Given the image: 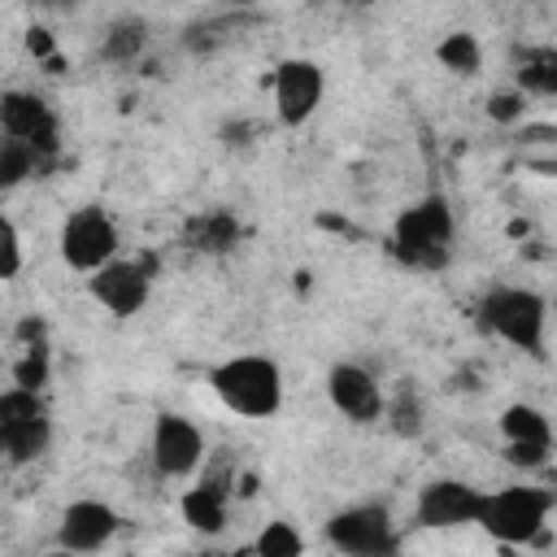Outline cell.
<instances>
[{
	"label": "cell",
	"instance_id": "15",
	"mask_svg": "<svg viewBox=\"0 0 557 557\" xmlns=\"http://www.w3.org/2000/svg\"><path fill=\"white\" fill-rule=\"evenodd\" d=\"M178 513H183V522H187L191 531L218 535V531H226V492H222L218 483H196V487L183 492Z\"/></svg>",
	"mask_w": 557,
	"mask_h": 557
},
{
	"label": "cell",
	"instance_id": "8",
	"mask_svg": "<svg viewBox=\"0 0 557 557\" xmlns=\"http://www.w3.org/2000/svg\"><path fill=\"white\" fill-rule=\"evenodd\" d=\"M205 461V435L183 413H157L152 422V466L165 479H187Z\"/></svg>",
	"mask_w": 557,
	"mask_h": 557
},
{
	"label": "cell",
	"instance_id": "21",
	"mask_svg": "<svg viewBox=\"0 0 557 557\" xmlns=\"http://www.w3.org/2000/svg\"><path fill=\"white\" fill-rule=\"evenodd\" d=\"M30 418H48V405L39 400V392L35 387H9V392H0V426L4 422H30Z\"/></svg>",
	"mask_w": 557,
	"mask_h": 557
},
{
	"label": "cell",
	"instance_id": "5",
	"mask_svg": "<svg viewBox=\"0 0 557 557\" xmlns=\"http://www.w3.org/2000/svg\"><path fill=\"white\" fill-rule=\"evenodd\" d=\"M57 248H61V261L70 270L91 274V270H100L104 261L117 257V222L100 205H83L61 222Z\"/></svg>",
	"mask_w": 557,
	"mask_h": 557
},
{
	"label": "cell",
	"instance_id": "17",
	"mask_svg": "<svg viewBox=\"0 0 557 557\" xmlns=\"http://www.w3.org/2000/svg\"><path fill=\"white\" fill-rule=\"evenodd\" d=\"M35 148H39V144H30V139L0 135V191H9V187H17V183L30 178V170H35Z\"/></svg>",
	"mask_w": 557,
	"mask_h": 557
},
{
	"label": "cell",
	"instance_id": "26",
	"mask_svg": "<svg viewBox=\"0 0 557 557\" xmlns=\"http://www.w3.org/2000/svg\"><path fill=\"white\" fill-rule=\"evenodd\" d=\"M13 379H17L22 387H35V392H39V387H44V379H48V361H44V352H30V357L13 370Z\"/></svg>",
	"mask_w": 557,
	"mask_h": 557
},
{
	"label": "cell",
	"instance_id": "13",
	"mask_svg": "<svg viewBox=\"0 0 557 557\" xmlns=\"http://www.w3.org/2000/svg\"><path fill=\"white\" fill-rule=\"evenodd\" d=\"M57 131L52 104L35 91H4L0 96V135H17L30 144H48Z\"/></svg>",
	"mask_w": 557,
	"mask_h": 557
},
{
	"label": "cell",
	"instance_id": "16",
	"mask_svg": "<svg viewBox=\"0 0 557 557\" xmlns=\"http://www.w3.org/2000/svg\"><path fill=\"white\" fill-rule=\"evenodd\" d=\"M144 44H148V22H139V17H117V22L104 30V39H100V57H104V61H131V57L144 52Z\"/></svg>",
	"mask_w": 557,
	"mask_h": 557
},
{
	"label": "cell",
	"instance_id": "18",
	"mask_svg": "<svg viewBox=\"0 0 557 557\" xmlns=\"http://www.w3.org/2000/svg\"><path fill=\"white\" fill-rule=\"evenodd\" d=\"M435 57H440V65H444V70H453V74L470 78V74L479 70V61H483V48H479V39H474L470 30H453V35H444V39H440Z\"/></svg>",
	"mask_w": 557,
	"mask_h": 557
},
{
	"label": "cell",
	"instance_id": "12",
	"mask_svg": "<svg viewBox=\"0 0 557 557\" xmlns=\"http://www.w3.org/2000/svg\"><path fill=\"white\" fill-rule=\"evenodd\" d=\"M117 527H122V518H117L113 505L83 496V500L65 505L61 527H57V544L70 548V553H96V548H104L117 535Z\"/></svg>",
	"mask_w": 557,
	"mask_h": 557
},
{
	"label": "cell",
	"instance_id": "3",
	"mask_svg": "<svg viewBox=\"0 0 557 557\" xmlns=\"http://www.w3.org/2000/svg\"><path fill=\"white\" fill-rule=\"evenodd\" d=\"M553 492L548 487H496V492H483L479 500V527L500 540V544H535L544 540L548 531V513H553Z\"/></svg>",
	"mask_w": 557,
	"mask_h": 557
},
{
	"label": "cell",
	"instance_id": "10",
	"mask_svg": "<svg viewBox=\"0 0 557 557\" xmlns=\"http://www.w3.org/2000/svg\"><path fill=\"white\" fill-rule=\"evenodd\" d=\"M479 500H483V492L470 487L466 479H435L418 492V527H426V531L470 527L479 518Z\"/></svg>",
	"mask_w": 557,
	"mask_h": 557
},
{
	"label": "cell",
	"instance_id": "27",
	"mask_svg": "<svg viewBox=\"0 0 557 557\" xmlns=\"http://www.w3.org/2000/svg\"><path fill=\"white\" fill-rule=\"evenodd\" d=\"M30 4H39V9H74L78 0H30Z\"/></svg>",
	"mask_w": 557,
	"mask_h": 557
},
{
	"label": "cell",
	"instance_id": "7",
	"mask_svg": "<svg viewBox=\"0 0 557 557\" xmlns=\"http://www.w3.org/2000/svg\"><path fill=\"white\" fill-rule=\"evenodd\" d=\"M270 91H274V113H278V122H283V126H305V122L318 113L322 96H326V74H322V65L309 61V57H287V61H278V70H274Z\"/></svg>",
	"mask_w": 557,
	"mask_h": 557
},
{
	"label": "cell",
	"instance_id": "25",
	"mask_svg": "<svg viewBox=\"0 0 557 557\" xmlns=\"http://www.w3.org/2000/svg\"><path fill=\"white\" fill-rule=\"evenodd\" d=\"M522 96H527V91H496V96L487 100V117H496V122H518V117H522Z\"/></svg>",
	"mask_w": 557,
	"mask_h": 557
},
{
	"label": "cell",
	"instance_id": "14",
	"mask_svg": "<svg viewBox=\"0 0 557 557\" xmlns=\"http://www.w3.org/2000/svg\"><path fill=\"white\" fill-rule=\"evenodd\" d=\"M48 444H52V422L48 418L0 426V461H9V466H30L35 457L48 453Z\"/></svg>",
	"mask_w": 557,
	"mask_h": 557
},
{
	"label": "cell",
	"instance_id": "24",
	"mask_svg": "<svg viewBox=\"0 0 557 557\" xmlns=\"http://www.w3.org/2000/svg\"><path fill=\"white\" fill-rule=\"evenodd\" d=\"M17 270H22V235H17L13 218L0 213V283L17 278Z\"/></svg>",
	"mask_w": 557,
	"mask_h": 557
},
{
	"label": "cell",
	"instance_id": "9",
	"mask_svg": "<svg viewBox=\"0 0 557 557\" xmlns=\"http://www.w3.org/2000/svg\"><path fill=\"white\" fill-rule=\"evenodd\" d=\"M87 292H91V300H96L104 313H113V318H135V313L148 305L152 283H148V270H144V265L113 257V261H104L100 270L87 274Z\"/></svg>",
	"mask_w": 557,
	"mask_h": 557
},
{
	"label": "cell",
	"instance_id": "1",
	"mask_svg": "<svg viewBox=\"0 0 557 557\" xmlns=\"http://www.w3.org/2000/svg\"><path fill=\"white\" fill-rule=\"evenodd\" d=\"M453 244H457V222H453V209H448V200L440 191L418 196L392 222V248L413 270H440V265H448Z\"/></svg>",
	"mask_w": 557,
	"mask_h": 557
},
{
	"label": "cell",
	"instance_id": "4",
	"mask_svg": "<svg viewBox=\"0 0 557 557\" xmlns=\"http://www.w3.org/2000/svg\"><path fill=\"white\" fill-rule=\"evenodd\" d=\"M479 318L492 335L505 344L540 357L544 352V322H548V300L531 287H492L479 305Z\"/></svg>",
	"mask_w": 557,
	"mask_h": 557
},
{
	"label": "cell",
	"instance_id": "23",
	"mask_svg": "<svg viewBox=\"0 0 557 557\" xmlns=\"http://www.w3.org/2000/svg\"><path fill=\"white\" fill-rule=\"evenodd\" d=\"M553 457V444H535V440H505V461L518 470H544Z\"/></svg>",
	"mask_w": 557,
	"mask_h": 557
},
{
	"label": "cell",
	"instance_id": "19",
	"mask_svg": "<svg viewBox=\"0 0 557 557\" xmlns=\"http://www.w3.org/2000/svg\"><path fill=\"white\" fill-rule=\"evenodd\" d=\"M500 431H505V440H535V444H553V426H548V418L535 409V405H509L505 413H500Z\"/></svg>",
	"mask_w": 557,
	"mask_h": 557
},
{
	"label": "cell",
	"instance_id": "20",
	"mask_svg": "<svg viewBox=\"0 0 557 557\" xmlns=\"http://www.w3.org/2000/svg\"><path fill=\"white\" fill-rule=\"evenodd\" d=\"M252 553H261V557H300L305 540H300V531L292 522H265L257 531V540H252Z\"/></svg>",
	"mask_w": 557,
	"mask_h": 557
},
{
	"label": "cell",
	"instance_id": "6",
	"mask_svg": "<svg viewBox=\"0 0 557 557\" xmlns=\"http://www.w3.org/2000/svg\"><path fill=\"white\" fill-rule=\"evenodd\" d=\"M326 540H331V548H339L348 557H383L396 548L392 513H387V505H374V500L335 509L326 518Z\"/></svg>",
	"mask_w": 557,
	"mask_h": 557
},
{
	"label": "cell",
	"instance_id": "11",
	"mask_svg": "<svg viewBox=\"0 0 557 557\" xmlns=\"http://www.w3.org/2000/svg\"><path fill=\"white\" fill-rule=\"evenodd\" d=\"M326 396H331V405H335L348 422H361V426H366V422H379L383 409H387L379 379H374L366 366H357V361L331 366V374H326Z\"/></svg>",
	"mask_w": 557,
	"mask_h": 557
},
{
	"label": "cell",
	"instance_id": "22",
	"mask_svg": "<svg viewBox=\"0 0 557 557\" xmlns=\"http://www.w3.org/2000/svg\"><path fill=\"white\" fill-rule=\"evenodd\" d=\"M522 91H535V96H553L557 91V61L553 52H540L522 65Z\"/></svg>",
	"mask_w": 557,
	"mask_h": 557
},
{
	"label": "cell",
	"instance_id": "2",
	"mask_svg": "<svg viewBox=\"0 0 557 557\" xmlns=\"http://www.w3.org/2000/svg\"><path fill=\"white\" fill-rule=\"evenodd\" d=\"M209 387L239 418H270L283 405V374L261 352H239V357L218 361L209 370Z\"/></svg>",
	"mask_w": 557,
	"mask_h": 557
}]
</instances>
